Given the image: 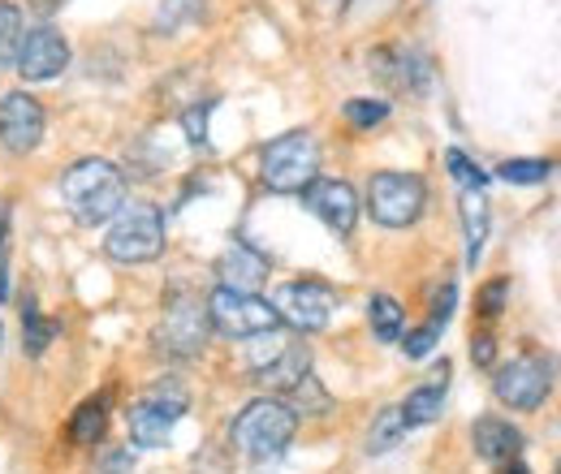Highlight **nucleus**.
I'll return each instance as SVG.
<instances>
[{"label":"nucleus","mask_w":561,"mask_h":474,"mask_svg":"<svg viewBox=\"0 0 561 474\" xmlns=\"http://www.w3.org/2000/svg\"><path fill=\"white\" fill-rule=\"evenodd\" d=\"M407 431H411V427H407L402 409L385 406L380 414H376L371 431H367V453H371V458H380V453H393V449L402 444V436H407Z\"/></svg>","instance_id":"nucleus-21"},{"label":"nucleus","mask_w":561,"mask_h":474,"mask_svg":"<svg viewBox=\"0 0 561 474\" xmlns=\"http://www.w3.org/2000/svg\"><path fill=\"white\" fill-rule=\"evenodd\" d=\"M342 113H346V122L354 130H371V126H380L389 117V104L385 100H346Z\"/></svg>","instance_id":"nucleus-27"},{"label":"nucleus","mask_w":561,"mask_h":474,"mask_svg":"<svg viewBox=\"0 0 561 474\" xmlns=\"http://www.w3.org/2000/svg\"><path fill=\"white\" fill-rule=\"evenodd\" d=\"M31 9H35V13H44V18H53V13H61V9H66V0H31Z\"/></svg>","instance_id":"nucleus-36"},{"label":"nucleus","mask_w":561,"mask_h":474,"mask_svg":"<svg viewBox=\"0 0 561 474\" xmlns=\"http://www.w3.org/2000/svg\"><path fill=\"white\" fill-rule=\"evenodd\" d=\"M454 302H458V289H454V285H445V289L436 293V311H432V320H427V324L445 328V324H449V315H454Z\"/></svg>","instance_id":"nucleus-33"},{"label":"nucleus","mask_w":561,"mask_h":474,"mask_svg":"<svg viewBox=\"0 0 561 474\" xmlns=\"http://www.w3.org/2000/svg\"><path fill=\"white\" fill-rule=\"evenodd\" d=\"M445 169L454 173V182H458L462 190H484V186H489V173H484L467 151H458V147L445 151Z\"/></svg>","instance_id":"nucleus-25"},{"label":"nucleus","mask_w":561,"mask_h":474,"mask_svg":"<svg viewBox=\"0 0 561 474\" xmlns=\"http://www.w3.org/2000/svg\"><path fill=\"white\" fill-rule=\"evenodd\" d=\"M208 320L220 337H233V340L273 337L280 328V315L273 302H264L260 293L225 289V285H216L208 293Z\"/></svg>","instance_id":"nucleus-5"},{"label":"nucleus","mask_w":561,"mask_h":474,"mask_svg":"<svg viewBox=\"0 0 561 474\" xmlns=\"http://www.w3.org/2000/svg\"><path fill=\"white\" fill-rule=\"evenodd\" d=\"M505 293H510V280H489V285L480 289V315H484V320H496V315H501Z\"/></svg>","instance_id":"nucleus-30"},{"label":"nucleus","mask_w":561,"mask_h":474,"mask_svg":"<svg viewBox=\"0 0 561 474\" xmlns=\"http://www.w3.org/2000/svg\"><path fill=\"white\" fill-rule=\"evenodd\" d=\"M126 471H130V453L126 449H113L104 458V466H100V474H126Z\"/></svg>","instance_id":"nucleus-35"},{"label":"nucleus","mask_w":561,"mask_h":474,"mask_svg":"<svg viewBox=\"0 0 561 474\" xmlns=\"http://www.w3.org/2000/svg\"><path fill=\"white\" fill-rule=\"evenodd\" d=\"M501 471H505V474H531L527 466H523V462H510V466H501Z\"/></svg>","instance_id":"nucleus-37"},{"label":"nucleus","mask_w":561,"mask_h":474,"mask_svg":"<svg viewBox=\"0 0 561 474\" xmlns=\"http://www.w3.org/2000/svg\"><path fill=\"white\" fill-rule=\"evenodd\" d=\"M104 255L113 264H151L164 255V211L156 204H126L104 238Z\"/></svg>","instance_id":"nucleus-4"},{"label":"nucleus","mask_w":561,"mask_h":474,"mask_svg":"<svg viewBox=\"0 0 561 474\" xmlns=\"http://www.w3.org/2000/svg\"><path fill=\"white\" fill-rule=\"evenodd\" d=\"M216 276L225 289H242V293H255L264 280H268V259L255 255L247 242H233L220 259H216Z\"/></svg>","instance_id":"nucleus-16"},{"label":"nucleus","mask_w":561,"mask_h":474,"mask_svg":"<svg viewBox=\"0 0 561 474\" xmlns=\"http://www.w3.org/2000/svg\"><path fill=\"white\" fill-rule=\"evenodd\" d=\"M427 207V182L420 173H371L367 182V211L385 229L415 224Z\"/></svg>","instance_id":"nucleus-7"},{"label":"nucleus","mask_w":561,"mask_h":474,"mask_svg":"<svg viewBox=\"0 0 561 474\" xmlns=\"http://www.w3.org/2000/svg\"><path fill=\"white\" fill-rule=\"evenodd\" d=\"M302 375H311V354H307V345L289 340V345H277L273 358L255 362V375L251 380L260 389H268V393H294L302 384Z\"/></svg>","instance_id":"nucleus-14"},{"label":"nucleus","mask_w":561,"mask_h":474,"mask_svg":"<svg viewBox=\"0 0 561 474\" xmlns=\"http://www.w3.org/2000/svg\"><path fill=\"white\" fill-rule=\"evenodd\" d=\"M216 108L211 100L204 104H195V108H186L182 113V130H186V142H195V147H208V113Z\"/></svg>","instance_id":"nucleus-29"},{"label":"nucleus","mask_w":561,"mask_h":474,"mask_svg":"<svg viewBox=\"0 0 561 474\" xmlns=\"http://www.w3.org/2000/svg\"><path fill=\"white\" fill-rule=\"evenodd\" d=\"M70 66V44H66V35L57 31V26H31L26 35H22V48H18V61L13 69L26 78V82H53V78H61Z\"/></svg>","instance_id":"nucleus-12"},{"label":"nucleus","mask_w":561,"mask_h":474,"mask_svg":"<svg viewBox=\"0 0 561 474\" xmlns=\"http://www.w3.org/2000/svg\"><path fill=\"white\" fill-rule=\"evenodd\" d=\"M199 0H164L160 9H156V31L160 35H173V31H182L186 22H195L199 18Z\"/></svg>","instance_id":"nucleus-26"},{"label":"nucleus","mask_w":561,"mask_h":474,"mask_svg":"<svg viewBox=\"0 0 561 474\" xmlns=\"http://www.w3.org/2000/svg\"><path fill=\"white\" fill-rule=\"evenodd\" d=\"M367 320H371V333H376V340H385V345L402 340V328H407V311H402V302H398V298H389V293H376V298L367 302Z\"/></svg>","instance_id":"nucleus-20"},{"label":"nucleus","mask_w":561,"mask_h":474,"mask_svg":"<svg viewBox=\"0 0 561 474\" xmlns=\"http://www.w3.org/2000/svg\"><path fill=\"white\" fill-rule=\"evenodd\" d=\"M471 362H476V367H492V362H496V340H492L489 333H476V337H471Z\"/></svg>","instance_id":"nucleus-34"},{"label":"nucleus","mask_w":561,"mask_h":474,"mask_svg":"<svg viewBox=\"0 0 561 474\" xmlns=\"http://www.w3.org/2000/svg\"><path fill=\"white\" fill-rule=\"evenodd\" d=\"M549 173H553V164L549 160H531V155H518V160H501L496 164V177L510 182V186H540V182H549Z\"/></svg>","instance_id":"nucleus-24"},{"label":"nucleus","mask_w":561,"mask_h":474,"mask_svg":"<svg viewBox=\"0 0 561 474\" xmlns=\"http://www.w3.org/2000/svg\"><path fill=\"white\" fill-rule=\"evenodd\" d=\"M471 440H476V453H480L489 466H510V462H518V458H523V431H518L514 423L496 418V414L476 418Z\"/></svg>","instance_id":"nucleus-15"},{"label":"nucleus","mask_w":561,"mask_h":474,"mask_svg":"<svg viewBox=\"0 0 561 474\" xmlns=\"http://www.w3.org/2000/svg\"><path fill=\"white\" fill-rule=\"evenodd\" d=\"M61 195H66V207L73 211V220L95 229V224H108L126 207V177H122V169L113 160L87 155V160H73L66 169Z\"/></svg>","instance_id":"nucleus-1"},{"label":"nucleus","mask_w":561,"mask_h":474,"mask_svg":"<svg viewBox=\"0 0 561 474\" xmlns=\"http://www.w3.org/2000/svg\"><path fill=\"white\" fill-rule=\"evenodd\" d=\"M558 474H561V462H558Z\"/></svg>","instance_id":"nucleus-38"},{"label":"nucleus","mask_w":561,"mask_h":474,"mask_svg":"<svg viewBox=\"0 0 561 474\" xmlns=\"http://www.w3.org/2000/svg\"><path fill=\"white\" fill-rule=\"evenodd\" d=\"M57 337V324L39 315V307L31 298H22V340H26V354L39 358L48 349V340Z\"/></svg>","instance_id":"nucleus-23"},{"label":"nucleus","mask_w":561,"mask_h":474,"mask_svg":"<svg viewBox=\"0 0 561 474\" xmlns=\"http://www.w3.org/2000/svg\"><path fill=\"white\" fill-rule=\"evenodd\" d=\"M22 35H26V18L18 4L0 0V69H13L18 61V48H22Z\"/></svg>","instance_id":"nucleus-22"},{"label":"nucleus","mask_w":561,"mask_h":474,"mask_svg":"<svg viewBox=\"0 0 561 474\" xmlns=\"http://www.w3.org/2000/svg\"><path fill=\"white\" fill-rule=\"evenodd\" d=\"M445 384H449V375H440L436 384H420V389L398 406L402 418H407V427H427V423L440 418V409H445Z\"/></svg>","instance_id":"nucleus-18"},{"label":"nucleus","mask_w":561,"mask_h":474,"mask_svg":"<svg viewBox=\"0 0 561 474\" xmlns=\"http://www.w3.org/2000/svg\"><path fill=\"white\" fill-rule=\"evenodd\" d=\"M9 298V204L0 199V302Z\"/></svg>","instance_id":"nucleus-32"},{"label":"nucleus","mask_w":561,"mask_h":474,"mask_svg":"<svg viewBox=\"0 0 561 474\" xmlns=\"http://www.w3.org/2000/svg\"><path fill=\"white\" fill-rule=\"evenodd\" d=\"M273 307H277L280 324H289L298 333H320L333 320L337 293L324 280H285L277 289V302Z\"/></svg>","instance_id":"nucleus-10"},{"label":"nucleus","mask_w":561,"mask_h":474,"mask_svg":"<svg viewBox=\"0 0 561 474\" xmlns=\"http://www.w3.org/2000/svg\"><path fill=\"white\" fill-rule=\"evenodd\" d=\"M458 211H462V229H467V264L476 268L480 251L489 242V199H484V190H462Z\"/></svg>","instance_id":"nucleus-17"},{"label":"nucleus","mask_w":561,"mask_h":474,"mask_svg":"<svg viewBox=\"0 0 561 474\" xmlns=\"http://www.w3.org/2000/svg\"><path fill=\"white\" fill-rule=\"evenodd\" d=\"M182 414H186V393H182L178 384L151 389V393H147L142 402H135V409H130V440H135L139 449H164Z\"/></svg>","instance_id":"nucleus-9"},{"label":"nucleus","mask_w":561,"mask_h":474,"mask_svg":"<svg viewBox=\"0 0 561 474\" xmlns=\"http://www.w3.org/2000/svg\"><path fill=\"white\" fill-rule=\"evenodd\" d=\"M302 204L311 207L337 238H351L354 224H358V195H354L351 182H337V177H316L307 190H302Z\"/></svg>","instance_id":"nucleus-13"},{"label":"nucleus","mask_w":561,"mask_h":474,"mask_svg":"<svg viewBox=\"0 0 561 474\" xmlns=\"http://www.w3.org/2000/svg\"><path fill=\"white\" fill-rule=\"evenodd\" d=\"M48 113L31 91H4L0 95V147L9 155H26L44 142Z\"/></svg>","instance_id":"nucleus-11"},{"label":"nucleus","mask_w":561,"mask_h":474,"mask_svg":"<svg viewBox=\"0 0 561 474\" xmlns=\"http://www.w3.org/2000/svg\"><path fill=\"white\" fill-rule=\"evenodd\" d=\"M298 431V414L280 397H255L233 418V449L251 462H273L289 449Z\"/></svg>","instance_id":"nucleus-2"},{"label":"nucleus","mask_w":561,"mask_h":474,"mask_svg":"<svg viewBox=\"0 0 561 474\" xmlns=\"http://www.w3.org/2000/svg\"><path fill=\"white\" fill-rule=\"evenodd\" d=\"M104 431H108V402L104 397H87L82 406L73 409L70 440L73 444H100Z\"/></svg>","instance_id":"nucleus-19"},{"label":"nucleus","mask_w":561,"mask_h":474,"mask_svg":"<svg viewBox=\"0 0 561 474\" xmlns=\"http://www.w3.org/2000/svg\"><path fill=\"white\" fill-rule=\"evenodd\" d=\"M260 177L273 195H302L320 177V142L307 130H289V135L264 142Z\"/></svg>","instance_id":"nucleus-3"},{"label":"nucleus","mask_w":561,"mask_h":474,"mask_svg":"<svg viewBox=\"0 0 561 474\" xmlns=\"http://www.w3.org/2000/svg\"><path fill=\"white\" fill-rule=\"evenodd\" d=\"M208 333H211L208 302H199V298H191V293H173L169 307H164L160 328L151 333V340H156V349H160L164 358L186 362V358H199V354H204Z\"/></svg>","instance_id":"nucleus-6"},{"label":"nucleus","mask_w":561,"mask_h":474,"mask_svg":"<svg viewBox=\"0 0 561 474\" xmlns=\"http://www.w3.org/2000/svg\"><path fill=\"white\" fill-rule=\"evenodd\" d=\"M0 337H4V333H0Z\"/></svg>","instance_id":"nucleus-39"},{"label":"nucleus","mask_w":561,"mask_h":474,"mask_svg":"<svg viewBox=\"0 0 561 474\" xmlns=\"http://www.w3.org/2000/svg\"><path fill=\"white\" fill-rule=\"evenodd\" d=\"M289 409H294V414H298V409H302V414H329V409H333V402L320 393L316 375H302V384L294 389V406H289Z\"/></svg>","instance_id":"nucleus-28"},{"label":"nucleus","mask_w":561,"mask_h":474,"mask_svg":"<svg viewBox=\"0 0 561 474\" xmlns=\"http://www.w3.org/2000/svg\"><path fill=\"white\" fill-rule=\"evenodd\" d=\"M553 371H558V362L549 354H518L514 362H505L492 375V393L510 409H540L553 389Z\"/></svg>","instance_id":"nucleus-8"},{"label":"nucleus","mask_w":561,"mask_h":474,"mask_svg":"<svg viewBox=\"0 0 561 474\" xmlns=\"http://www.w3.org/2000/svg\"><path fill=\"white\" fill-rule=\"evenodd\" d=\"M436 337H440V328H436V324H423V328H415L411 337L402 340L407 358H427V354L436 349Z\"/></svg>","instance_id":"nucleus-31"}]
</instances>
